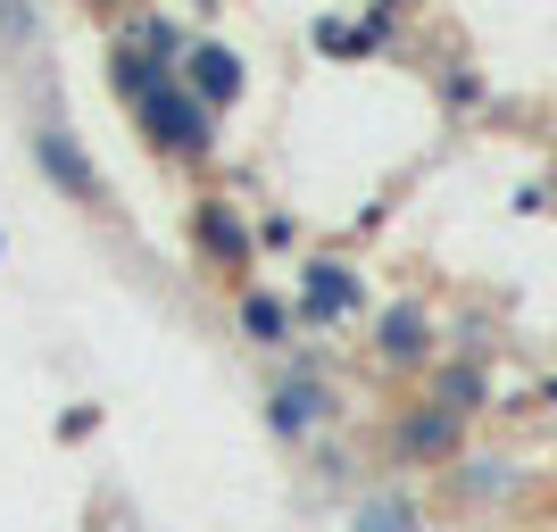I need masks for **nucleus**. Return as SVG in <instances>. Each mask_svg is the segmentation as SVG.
<instances>
[{
    "instance_id": "obj_2",
    "label": "nucleus",
    "mask_w": 557,
    "mask_h": 532,
    "mask_svg": "<svg viewBox=\"0 0 557 532\" xmlns=\"http://www.w3.org/2000/svg\"><path fill=\"white\" fill-rule=\"evenodd\" d=\"M200 109H225V100H242V59H233L225 42H191L184 50V75H175Z\"/></svg>"
},
{
    "instance_id": "obj_4",
    "label": "nucleus",
    "mask_w": 557,
    "mask_h": 532,
    "mask_svg": "<svg viewBox=\"0 0 557 532\" xmlns=\"http://www.w3.org/2000/svg\"><path fill=\"white\" fill-rule=\"evenodd\" d=\"M300 275H308L300 300H308V317H317V324H333V317H349V308H358V275H349L342 258H308Z\"/></svg>"
},
{
    "instance_id": "obj_8",
    "label": "nucleus",
    "mask_w": 557,
    "mask_h": 532,
    "mask_svg": "<svg viewBox=\"0 0 557 532\" xmlns=\"http://www.w3.org/2000/svg\"><path fill=\"white\" fill-rule=\"evenodd\" d=\"M358 532H417V508L399 491H374L367 508H358Z\"/></svg>"
},
{
    "instance_id": "obj_1",
    "label": "nucleus",
    "mask_w": 557,
    "mask_h": 532,
    "mask_svg": "<svg viewBox=\"0 0 557 532\" xmlns=\"http://www.w3.org/2000/svg\"><path fill=\"white\" fill-rule=\"evenodd\" d=\"M134 116H141V134L159 141V150H184V159H209V141H216V125H209V109L166 75L159 92H141L134 100Z\"/></svg>"
},
{
    "instance_id": "obj_5",
    "label": "nucleus",
    "mask_w": 557,
    "mask_h": 532,
    "mask_svg": "<svg viewBox=\"0 0 557 532\" xmlns=\"http://www.w3.org/2000/svg\"><path fill=\"white\" fill-rule=\"evenodd\" d=\"M200 250H209L216 267H233V275H242V267H250V225H242L225 200H200Z\"/></svg>"
},
{
    "instance_id": "obj_9",
    "label": "nucleus",
    "mask_w": 557,
    "mask_h": 532,
    "mask_svg": "<svg viewBox=\"0 0 557 532\" xmlns=\"http://www.w3.org/2000/svg\"><path fill=\"white\" fill-rule=\"evenodd\" d=\"M458 441V417L449 408H424L417 424H408V458H433V449H449Z\"/></svg>"
},
{
    "instance_id": "obj_6",
    "label": "nucleus",
    "mask_w": 557,
    "mask_h": 532,
    "mask_svg": "<svg viewBox=\"0 0 557 532\" xmlns=\"http://www.w3.org/2000/svg\"><path fill=\"white\" fill-rule=\"evenodd\" d=\"M424 349H433V317H424L417 300L383 308V358H399V367H408V358H424Z\"/></svg>"
},
{
    "instance_id": "obj_3",
    "label": "nucleus",
    "mask_w": 557,
    "mask_h": 532,
    "mask_svg": "<svg viewBox=\"0 0 557 532\" xmlns=\"http://www.w3.org/2000/svg\"><path fill=\"white\" fill-rule=\"evenodd\" d=\"M34 159H42V175L67 191V200H100V175H92V159L75 150V134H59V125L34 134Z\"/></svg>"
},
{
    "instance_id": "obj_7",
    "label": "nucleus",
    "mask_w": 557,
    "mask_h": 532,
    "mask_svg": "<svg viewBox=\"0 0 557 532\" xmlns=\"http://www.w3.org/2000/svg\"><path fill=\"white\" fill-rule=\"evenodd\" d=\"M317 424H325V392H317V383H275V433L300 441V433H317Z\"/></svg>"
},
{
    "instance_id": "obj_10",
    "label": "nucleus",
    "mask_w": 557,
    "mask_h": 532,
    "mask_svg": "<svg viewBox=\"0 0 557 532\" xmlns=\"http://www.w3.org/2000/svg\"><path fill=\"white\" fill-rule=\"evenodd\" d=\"M242 324H250L258 342H283V324H292V317H283L275 292H242Z\"/></svg>"
}]
</instances>
